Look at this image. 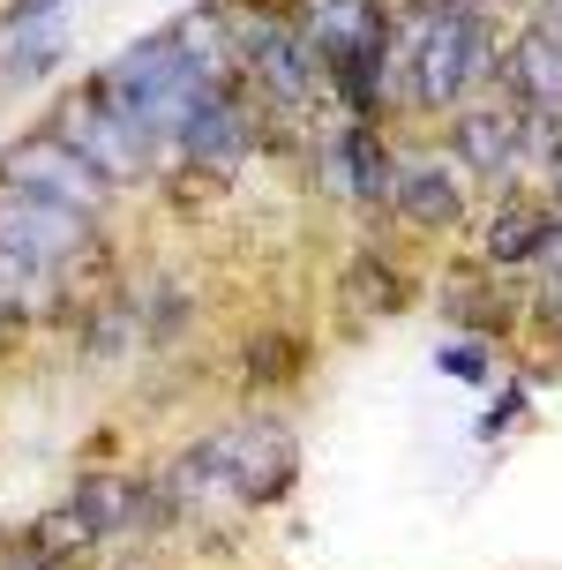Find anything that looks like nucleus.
I'll return each mask as SVG.
<instances>
[{
    "label": "nucleus",
    "instance_id": "obj_1",
    "mask_svg": "<svg viewBox=\"0 0 562 570\" xmlns=\"http://www.w3.org/2000/svg\"><path fill=\"white\" fill-rule=\"evenodd\" d=\"M397 53V83L413 106H457V98H473L487 76H495V30L480 8H413L405 30L391 38Z\"/></svg>",
    "mask_w": 562,
    "mask_h": 570
},
{
    "label": "nucleus",
    "instance_id": "obj_2",
    "mask_svg": "<svg viewBox=\"0 0 562 570\" xmlns=\"http://www.w3.org/2000/svg\"><path fill=\"white\" fill-rule=\"evenodd\" d=\"M285 481H293V435L278 421H233L172 458V503H196V495L270 503Z\"/></svg>",
    "mask_w": 562,
    "mask_h": 570
},
{
    "label": "nucleus",
    "instance_id": "obj_3",
    "mask_svg": "<svg viewBox=\"0 0 562 570\" xmlns=\"http://www.w3.org/2000/svg\"><path fill=\"white\" fill-rule=\"evenodd\" d=\"M233 46H240V68H248L255 83L278 98L285 114H323V98H331V60L315 46L300 23H278V16H248V23L233 30Z\"/></svg>",
    "mask_w": 562,
    "mask_h": 570
},
{
    "label": "nucleus",
    "instance_id": "obj_4",
    "mask_svg": "<svg viewBox=\"0 0 562 570\" xmlns=\"http://www.w3.org/2000/svg\"><path fill=\"white\" fill-rule=\"evenodd\" d=\"M53 136L76 142V150L106 173L112 188H120V180H142V173L158 166V150H166V142L150 136L142 120H128L120 106H106L98 90H76V98L60 106V114H53Z\"/></svg>",
    "mask_w": 562,
    "mask_h": 570
},
{
    "label": "nucleus",
    "instance_id": "obj_5",
    "mask_svg": "<svg viewBox=\"0 0 562 570\" xmlns=\"http://www.w3.org/2000/svg\"><path fill=\"white\" fill-rule=\"evenodd\" d=\"M0 188H30V196L68 203V210H83V218H98L112 203V180L90 166L76 142H60L53 128H46V136H23L16 150H0Z\"/></svg>",
    "mask_w": 562,
    "mask_h": 570
},
{
    "label": "nucleus",
    "instance_id": "obj_6",
    "mask_svg": "<svg viewBox=\"0 0 562 570\" xmlns=\"http://www.w3.org/2000/svg\"><path fill=\"white\" fill-rule=\"evenodd\" d=\"M0 248L46 263V271H76V263L98 248V218L68 210V203L30 196V188H0Z\"/></svg>",
    "mask_w": 562,
    "mask_h": 570
},
{
    "label": "nucleus",
    "instance_id": "obj_7",
    "mask_svg": "<svg viewBox=\"0 0 562 570\" xmlns=\"http://www.w3.org/2000/svg\"><path fill=\"white\" fill-rule=\"evenodd\" d=\"M68 511L83 518L98 541L106 533H150V525L172 518V488H142L128 473H83V481L68 488Z\"/></svg>",
    "mask_w": 562,
    "mask_h": 570
},
{
    "label": "nucleus",
    "instance_id": "obj_8",
    "mask_svg": "<svg viewBox=\"0 0 562 570\" xmlns=\"http://www.w3.org/2000/svg\"><path fill=\"white\" fill-rule=\"evenodd\" d=\"M533 120L517 114V106H465V114H457V128H450V150H457V166H473L480 180H517Z\"/></svg>",
    "mask_w": 562,
    "mask_h": 570
},
{
    "label": "nucleus",
    "instance_id": "obj_9",
    "mask_svg": "<svg viewBox=\"0 0 562 570\" xmlns=\"http://www.w3.org/2000/svg\"><path fill=\"white\" fill-rule=\"evenodd\" d=\"M510 90L540 120H562V30L555 23H533L510 46Z\"/></svg>",
    "mask_w": 562,
    "mask_h": 570
},
{
    "label": "nucleus",
    "instance_id": "obj_10",
    "mask_svg": "<svg viewBox=\"0 0 562 570\" xmlns=\"http://www.w3.org/2000/svg\"><path fill=\"white\" fill-rule=\"evenodd\" d=\"M391 210L405 226H457V218H465V196H457L450 166H435V158H397Z\"/></svg>",
    "mask_w": 562,
    "mask_h": 570
},
{
    "label": "nucleus",
    "instance_id": "obj_11",
    "mask_svg": "<svg viewBox=\"0 0 562 570\" xmlns=\"http://www.w3.org/2000/svg\"><path fill=\"white\" fill-rule=\"evenodd\" d=\"M248 142H255V120H248V106L233 98V90H218L210 106H203L196 120H188V136H180V150H188V166H210V173H225V166H240L248 158Z\"/></svg>",
    "mask_w": 562,
    "mask_h": 570
},
{
    "label": "nucleus",
    "instance_id": "obj_12",
    "mask_svg": "<svg viewBox=\"0 0 562 570\" xmlns=\"http://www.w3.org/2000/svg\"><path fill=\"white\" fill-rule=\"evenodd\" d=\"M337 166H345V188H353V196H367V203H391L397 166H391V150H383V136H375L367 120H353V128L337 136Z\"/></svg>",
    "mask_w": 562,
    "mask_h": 570
},
{
    "label": "nucleus",
    "instance_id": "obj_13",
    "mask_svg": "<svg viewBox=\"0 0 562 570\" xmlns=\"http://www.w3.org/2000/svg\"><path fill=\"white\" fill-rule=\"evenodd\" d=\"M53 278H60V271H46V263L16 256V248H0V315H8V323H23V315H46V308L60 301Z\"/></svg>",
    "mask_w": 562,
    "mask_h": 570
},
{
    "label": "nucleus",
    "instance_id": "obj_14",
    "mask_svg": "<svg viewBox=\"0 0 562 570\" xmlns=\"http://www.w3.org/2000/svg\"><path fill=\"white\" fill-rule=\"evenodd\" d=\"M68 53V23H23V30H8V53H0V83H30V76H46L53 60Z\"/></svg>",
    "mask_w": 562,
    "mask_h": 570
},
{
    "label": "nucleus",
    "instance_id": "obj_15",
    "mask_svg": "<svg viewBox=\"0 0 562 570\" xmlns=\"http://www.w3.org/2000/svg\"><path fill=\"white\" fill-rule=\"evenodd\" d=\"M548 233H555V218H548V210H503V218H495V233H487V263H540Z\"/></svg>",
    "mask_w": 562,
    "mask_h": 570
},
{
    "label": "nucleus",
    "instance_id": "obj_16",
    "mask_svg": "<svg viewBox=\"0 0 562 570\" xmlns=\"http://www.w3.org/2000/svg\"><path fill=\"white\" fill-rule=\"evenodd\" d=\"M345 285H353V308H375V315H383V308H397V278H391V271H383L375 256H367V263H353V278H345Z\"/></svg>",
    "mask_w": 562,
    "mask_h": 570
},
{
    "label": "nucleus",
    "instance_id": "obj_17",
    "mask_svg": "<svg viewBox=\"0 0 562 570\" xmlns=\"http://www.w3.org/2000/svg\"><path fill=\"white\" fill-rule=\"evenodd\" d=\"M53 8H68V0H8V23L0 30H23V23H46Z\"/></svg>",
    "mask_w": 562,
    "mask_h": 570
},
{
    "label": "nucleus",
    "instance_id": "obj_18",
    "mask_svg": "<svg viewBox=\"0 0 562 570\" xmlns=\"http://www.w3.org/2000/svg\"><path fill=\"white\" fill-rule=\"evenodd\" d=\"M443 368L465 375V383H480V375H487V353H480V345H457V353H443Z\"/></svg>",
    "mask_w": 562,
    "mask_h": 570
},
{
    "label": "nucleus",
    "instance_id": "obj_19",
    "mask_svg": "<svg viewBox=\"0 0 562 570\" xmlns=\"http://www.w3.org/2000/svg\"><path fill=\"white\" fill-rule=\"evenodd\" d=\"M540 263H548V278H555V293H562V218H555V233H548V248H540Z\"/></svg>",
    "mask_w": 562,
    "mask_h": 570
},
{
    "label": "nucleus",
    "instance_id": "obj_20",
    "mask_svg": "<svg viewBox=\"0 0 562 570\" xmlns=\"http://www.w3.org/2000/svg\"><path fill=\"white\" fill-rule=\"evenodd\" d=\"M548 203H555V218H562V166H555V188H548Z\"/></svg>",
    "mask_w": 562,
    "mask_h": 570
},
{
    "label": "nucleus",
    "instance_id": "obj_21",
    "mask_svg": "<svg viewBox=\"0 0 562 570\" xmlns=\"http://www.w3.org/2000/svg\"><path fill=\"white\" fill-rule=\"evenodd\" d=\"M0 323H8V315H0Z\"/></svg>",
    "mask_w": 562,
    "mask_h": 570
}]
</instances>
